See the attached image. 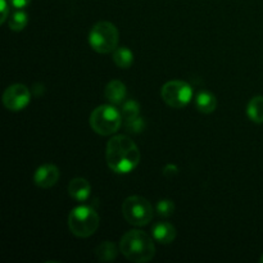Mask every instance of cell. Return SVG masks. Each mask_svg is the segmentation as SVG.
I'll return each mask as SVG.
<instances>
[{"instance_id":"1","label":"cell","mask_w":263,"mask_h":263,"mask_svg":"<svg viewBox=\"0 0 263 263\" xmlns=\"http://www.w3.org/2000/svg\"><path fill=\"white\" fill-rule=\"evenodd\" d=\"M138 145L126 135H116L109 139L105 149L108 167L116 174H130L140 162Z\"/></svg>"},{"instance_id":"2","label":"cell","mask_w":263,"mask_h":263,"mask_svg":"<svg viewBox=\"0 0 263 263\" xmlns=\"http://www.w3.org/2000/svg\"><path fill=\"white\" fill-rule=\"evenodd\" d=\"M120 252L134 263L151 262L156 256L154 240L141 230L127 231L120 240Z\"/></svg>"},{"instance_id":"3","label":"cell","mask_w":263,"mask_h":263,"mask_svg":"<svg viewBox=\"0 0 263 263\" xmlns=\"http://www.w3.org/2000/svg\"><path fill=\"white\" fill-rule=\"evenodd\" d=\"M89 122L95 133L102 136H109L120 130L123 120L121 112L113 104H103L92 110Z\"/></svg>"},{"instance_id":"4","label":"cell","mask_w":263,"mask_h":263,"mask_svg":"<svg viewBox=\"0 0 263 263\" xmlns=\"http://www.w3.org/2000/svg\"><path fill=\"white\" fill-rule=\"evenodd\" d=\"M100 218L94 208L79 205L69 212L68 228L74 236L89 238L99 228Z\"/></svg>"},{"instance_id":"5","label":"cell","mask_w":263,"mask_h":263,"mask_svg":"<svg viewBox=\"0 0 263 263\" xmlns=\"http://www.w3.org/2000/svg\"><path fill=\"white\" fill-rule=\"evenodd\" d=\"M118 41H120V33L117 27L107 21H100L90 30L89 44L98 53H113L118 46Z\"/></svg>"},{"instance_id":"6","label":"cell","mask_w":263,"mask_h":263,"mask_svg":"<svg viewBox=\"0 0 263 263\" xmlns=\"http://www.w3.org/2000/svg\"><path fill=\"white\" fill-rule=\"evenodd\" d=\"M122 216L130 225L140 228L151 222L154 216V210L148 199L133 195L123 200Z\"/></svg>"},{"instance_id":"7","label":"cell","mask_w":263,"mask_h":263,"mask_svg":"<svg viewBox=\"0 0 263 263\" xmlns=\"http://www.w3.org/2000/svg\"><path fill=\"white\" fill-rule=\"evenodd\" d=\"M161 97L168 107L180 109L192 102L193 89L187 82L172 80L162 86Z\"/></svg>"},{"instance_id":"8","label":"cell","mask_w":263,"mask_h":263,"mask_svg":"<svg viewBox=\"0 0 263 263\" xmlns=\"http://www.w3.org/2000/svg\"><path fill=\"white\" fill-rule=\"evenodd\" d=\"M31 102V92L23 84H13L5 89L3 94V104L12 112L25 109Z\"/></svg>"},{"instance_id":"9","label":"cell","mask_w":263,"mask_h":263,"mask_svg":"<svg viewBox=\"0 0 263 263\" xmlns=\"http://www.w3.org/2000/svg\"><path fill=\"white\" fill-rule=\"evenodd\" d=\"M61 172L55 164L46 163L39 167L33 175V181L41 189H49L58 182Z\"/></svg>"},{"instance_id":"10","label":"cell","mask_w":263,"mask_h":263,"mask_svg":"<svg viewBox=\"0 0 263 263\" xmlns=\"http://www.w3.org/2000/svg\"><path fill=\"white\" fill-rule=\"evenodd\" d=\"M152 236L159 244H171L176 239V229L170 222H157L152 228Z\"/></svg>"},{"instance_id":"11","label":"cell","mask_w":263,"mask_h":263,"mask_svg":"<svg viewBox=\"0 0 263 263\" xmlns=\"http://www.w3.org/2000/svg\"><path fill=\"white\" fill-rule=\"evenodd\" d=\"M68 194L77 202H85L91 194V185L86 179L76 177L68 184Z\"/></svg>"},{"instance_id":"12","label":"cell","mask_w":263,"mask_h":263,"mask_svg":"<svg viewBox=\"0 0 263 263\" xmlns=\"http://www.w3.org/2000/svg\"><path fill=\"white\" fill-rule=\"evenodd\" d=\"M105 99L113 105L122 104L126 98V85L120 80H112L105 86L104 90Z\"/></svg>"},{"instance_id":"13","label":"cell","mask_w":263,"mask_h":263,"mask_svg":"<svg viewBox=\"0 0 263 263\" xmlns=\"http://www.w3.org/2000/svg\"><path fill=\"white\" fill-rule=\"evenodd\" d=\"M195 107L200 113L210 115V113L215 112V109L217 108V99L212 92L200 91L195 98Z\"/></svg>"},{"instance_id":"14","label":"cell","mask_w":263,"mask_h":263,"mask_svg":"<svg viewBox=\"0 0 263 263\" xmlns=\"http://www.w3.org/2000/svg\"><path fill=\"white\" fill-rule=\"evenodd\" d=\"M95 256L100 262L115 261L118 256V248L112 241H103L95 248Z\"/></svg>"},{"instance_id":"15","label":"cell","mask_w":263,"mask_h":263,"mask_svg":"<svg viewBox=\"0 0 263 263\" xmlns=\"http://www.w3.org/2000/svg\"><path fill=\"white\" fill-rule=\"evenodd\" d=\"M247 115L249 120L254 123H263V97L257 95L253 97L247 107Z\"/></svg>"},{"instance_id":"16","label":"cell","mask_w":263,"mask_h":263,"mask_svg":"<svg viewBox=\"0 0 263 263\" xmlns=\"http://www.w3.org/2000/svg\"><path fill=\"white\" fill-rule=\"evenodd\" d=\"M112 59L120 68H128L134 63V54L127 46H117L112 53Z\"/></svg>"},{"instance_id":"17","label":"cell","mask_w":263,"mask_h":263,"mask_svg":"<svg viewBox=\"0 0 263 263\" xmlns=\"http://www.w3.org/2000/svg\"><path fill=\"white\" fill-rule=\"evenodd\" d=\"M121 116H122V120L125 122H128L131 120H135L140 115V105L136 100H126L121 105Z\"/></svg>"},{"instance_id":"18","label":"cell","mask_w":263,"mask_h":263,"mask_svg":"<svg viewBox=\"0 0 263 263\" xmlns=\"http://www.w3.org/2000/svg\"><path fill=\"white\" fill-rule=\"evenodd\" d=\"M28 22L27 13L22 9H17L9 18V28L13 31H22Z\"/></svg>"},{"instance_id":"19","label":"cell","mask_w":263,"mask_h":263,"mask_svg":"<svg viewBox=\"0 0 263 263\" xmlns=\"http://www.w3.org/2000/svg\"><path fill=\"white\" fill-rule=\"evenodd\" d=\"M156 211L161 217H170L175 212V203L171 199H161L157 203Z\"/></svg>"},{"instance_id":"20","label":"cell","mask_w":263,"mask_h":263,"mask_svg":"<svg viewBox=\"0 0 263 263\" xmlns=\"http://www.w3.org/2000/svg\"><path fill=\"white\" fill-rule=\"evenodd\" d=\"M125 123H126V128H127V131H130V133L133 134H140L141 131L145 128V121H144L140 116H139L138 118H135V120H131Z\"/></svg>"},{"instance_id":"21","label":"cell","mask_w":263,"mask_h":263,"mask_svg":"<svg viewBox=\"0 0 263 263\" xmlns=\"http://www.w3.org/2000/svg\"><path fill=\"white\" fill-rule=\"evenodd\" d=\"M9 2L7 0H0V10H2V17H0V23H5L8 14H9Z\"/></svg>"},{"instance_id":"22","label":"cell","mask_w":263,"mask_h":263,"mask_svg":"<svg viewBox=\"0 0 263 263\" xmlns=\"http://www.w3.org/2000/svg\"><path fill=\"white\" fill-rule=\"evenodd\" d=\"M179 174V168L175 164H167L163 168V175L166 177H174Z\"/></svg>"},{"instance_id":"23","label":"cell","mask_w":263,"mask_h":263,"mask_svg":"<svg viewBox=\"0 0 263 263\" xmlns=\"http://www.w3.org/2000/svg\"><path fill=\"white\" fill-rule=\"evenodd\" d=\"M8 2L14 9H25L26 7H28L31 0H8Z\"/></svg>"},{"instance_id":"24","label":"cell","mask_w":263,"mask_h":263,"mask_svg":"<svg viewBox=\"0 0 263 263\" xmlns=\"http://www.w3.org/2000/svg\"><path fill=\"white\" fill-rule=\"evenodd\" d=\"M259 262H261V263H263V256L261 257V259H259Z\"/></svg>"}]
</instances>
